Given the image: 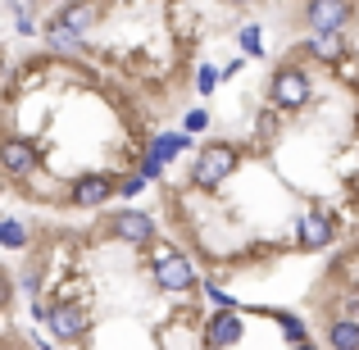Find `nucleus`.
<instances>
[{"mask_svg":"<svg viewBox=\"0 0 359 350\" xmlns=\"http://www.w3.org/2000/svg\"><path fill=\"white\" fill-rule=\"evenodd\" d=\"M232 168H237V150L232 146H205L201 155H196L191 182L201 187V191H214L223 177H232Z\"/></svg>","mask_w":359,"mask_h":350,"instance_id":"obj_1","label":"nucleus"},{"mask_svg":"<svg viewBox=\"0 0 359 350\" xmlns=\"http://www.w3.org/2000/svg\"><path fill=\"white\" fill-rule=\"evenodd\" d=\"M355 18V0H305V23L314 32H346Z\"/></svg>","mask_w":359,"mask_h":350,"instance_id":"obj_2","label":"nucleus"},{"mask_svg":"<svg viewBox=\"0 0 359 350\" xmlns=\"http://www.w3.org/2000/svg\"><path fill=\"white\" fill-rule=\"evenodd\" d=\"M273 100H278L282 109H300L309 100V73L300 69V64H282V69L273 73Z\"/></svg>","mask_w":359,"mask_h":350,"instance_id":"obj_3","label":"nucleus"},{"mask_svg":"<svg viewBox=\"0 0 359 350\" xmlns=\"http://www.w3.org/2000/svg\"><path fill=\"white\" fill-rule=\"evenodd\" d=\"M109 232H114L118 241H128V245H150V236H155V223H150V214L123 210V214H109Z\"/></svg>","mask_w":359,"mask_h":350,"instance_id":"obj_4","label":"nucleus"},{"mask_svg":"<svg viewBox=\"0 0 359 350\" xmlns=\"http://www.w3.org/2000/svg\"><path fill=\"white\" fill-rule=\"evenodd\" d=\"M155 282H159V291H191L201 278H196L191 260H182V255H168V260L155 264Z\"/></svg>","mask_w":359,"mask_h":350,"instance_id":"obj_5","label":"nucleus"},{"mask_svg":"<svg viewBox=\"0 0 359 350\" xmlns=\"http://www.w3.org/2000/svg\"><path fill=\"white\" fill-rule=\"evenodd\" d=\"M0 159H5L9 177H27L36 164H41V150H36L32 141H23V137H9L5 146H0Z\"/></svg>","mask_w":359,"mask_h":350,"instance_id":"obj_6","label":"nucleus"},{"mask_svg":"<svg viewBox=\"0 0 359 350\" xmlns=\"http://www.w3.org/2000/svg\"><path fill=\"white\" fill-rule=\"evenodd\" d=\"M50 332L60 337V342H73V337L87 332V314H82V305H73V300H60V305L50 309Z\"/></svg>","mask_w":359,"mask_h":350,"instance_id":"obj_7","label":"nucleus"},{"mask_svg":"<svg viewBox=\"0 0 359 350\" xmlns=\"http://www.w3.org/2000/svg\"><path fill=\"white\" fill-rule=\"evenodd\" d=\"M109 196H114V182H109L105 173H87L73 182V205H82V210H96V205H105Z\"/></svg>","mask_w":359,"mask_h":350,"instance_id":"obj_8","label":"nucleus"},{"mask_svg":"<svg viewBox=\"0 0 359 350\" xmlns=\"http://www.w3.org/2000/svg\"><path fill=\"white\" fill-rule=\"evenodd\" d=\"M205 337H210V346H219V350H223V346H232V342H241V318L223 309V314H214V318H210Z\"/></svg>","mask_w":359,"mask_h":350,"instance_id":"obj_9","label":"nucleus"},{"mask_svg":"<svg viewBox=\"0 0 359 350\" xmlns=\"http://www.w3.org/2000/svg\"><path fill=\"white\" fill-rule=\"evenodd\" d=\"M60 23L73 27V32H87V27L96 23V5H91V0H69V5L60 9Z\"/></svg>","mask_w":359,"mask_h":350,"instance_id":"obj_10","label":"nucleus"},{"mask_svg":"<svg viewBox=\"0 0 359 350\" xmlns=\"http://www.w3.org/2000/svg\"><path fill=\"white\" fill-rule=\"evenodd\" d=\"M309 55H318V60L337 64V60L346 55V41H341V32H314V36H309Z\"/></svg>","mask_w":359,"mask_h":350,"instance_id":"obj_11","label":"nucleus"},{"mask_svg":"<svg viewBox=\"0 0 359 350\" xmlns=\"http://www.w3.org/2000/svg\"><path fill=\"white\" fill-rule=\"evenodd\" d=\"M327 241H332V223H327V219L314 214V219L300 223V245H305V250H323Z\"/></svg>","mask_w":359,"mask_h":350,"instance_id":"obj_12","label":"nucleus"},{"mask_svg":"<svg viewBox=\"0 0 359 350\" xmlns=\"http://www.w3.org/2000/svg\"><path fill=\"white\" fill-rule=\"evenodd\" d=\"M327 342H332V350H359V318H337L327 328Z\"/></svg>","mask_w":359,"mask_h":350,"instance_id":"obj_13","label":"nucleus"},{"mask_svg":"<svg viewBox=\"0 0 359 350\" xmlns=\"http://www.w3.org/2000/svg\"><path fill=\"white\" fill-rule=\"evenodd\" d=\"M191 146V132H164V137H155V146H150V155L159 159V164H168V159L177 155V150Z\"/></svg>","mask_w":359,"mask_h":350,"instance_id":"obj_14","label":"nucleus"},{"mask_svg":"<svg viewBox=\"0 0 359 350\" xmlns=\"http://www.w3.org/2000/svg\"><path fill=\"white\" fill-rule=\"evenodd\" d=\"M46 41H50L55 51H78V46H82V32H73V27H64L60 18H55V23L46 27Z\"/></svg>","mask_w":359,"mask_h":350,"instance_id":"obj_15","label":"nucleus"},{"mask_svg":"<svg viewBox=\"0 0 359 350\" xmlns=\"http://www.w3.org/2000/svg\"><path fill=\"white\" fill-rule=\"evenodd\" d=\"M14 5V27L23 36H36V14H32V0H9Z\"/></svg>","mask_w":359,"mask_h":350,"instance_id":"obj_16","label":"nucleus"},{"mask_svg":"<svg viewBox=\"0 0 359 350\" xmlns=\"http://www.w3.org/2000/svg\"><path fill=\"white\" fill-rule=\"evenodd\" d=\"M273 318L282 323V332H287V342H291V346H296V342H305V318L287 314V309H273Z\"/></svg>","mask_w":359,"mask_h":350,"instance_id":"obj_17","label":"nucleus"},{"mask_svg":"<svg viewBox=\"0 0 359 350\" xmlns=\"http://www.w3.org/2000/svg\"><path fill=\"white\" fill-rule=\"evenodd\" d=\"M0 241H5L9 250H23V245H27L23 223H18V219H5V223H0Z\"/></svg>","mask_w":359,"mask_h":350,"instance_id":"obj_18","label":"nucleus"},{"mask_svg":"<svg viewBox=\"0 0 359 350\" xmlns=\"http://www.w3.org/2000/svg\"><path fill=\"white\" fill-rule=\"evenodd\" d=\"M241 51H245V55H255V60L264 55V32H259V23L241 27Z\"/></svg>","mask_w":359,"mask_h":350,"instance_id":"obj_19","label":"nucleus"},{"mask_svg":"<svg viewBox=\"0 0 359 350\" xmlns=\"http://www.w3.org/2000/svg\"><path fill=\"white\" fill-rule=\"evenodd\" d=\"M219 78H223V73L214 69V64H201V73H196V87H201V96H210V91L219 87Z\"/></svg>","mask_w":359,"mask_h":350,"instance_id":"obj_20","label":"nucleus"},{"mask_svg":"<svg viewBox=\"0 0 359 350\" xmlns=\"http://www.w3.org/2000/svg\"><path fill=\"white\" fill-rule=\"evenodd\" d=\"M205 296L214 300V309H232V305H237V300H232L228 291H219V282H210V287H205Z\"/></svg>","mask_w":359,"mask_h":350,"instance_id":"obj_21","label":"nucleus"},{"mask_svg":"<svg viewBox=\"0 0 359 350\" xmlns=\"http://www.w3.org/2000/svg\"><path fill=\"white\" fill-rule=\"evenodd\" d=\"M210 128V114H205V109H191V114H187V132H205Z\"/></svg>","mask_w":359,"mask_h":350,"instance_id":"obj_22","label":"nucleus"},{"mask_svg":"<svg viewBox=\"0 0 359 350\" xmlns=\"http://www.w3.org/2000/svg\"><path fill=\"white\" fill-rule=\"evenodd\" d=\"M159 168H164V164H159V159H155V155L146 150V159H141V177L150 182V177H159Z\"/></svg>","mask_w":359,"mask_h":350,"instance_id":"obj_23","label":"nucleus"},{"mask_svg":"<svg viewBox=\"0 0 359 350\" xmlns=\"http://www.w3.org/2000/svg\"><path fill=\"white\" fill-rule=\"evenodd\" d=\"M137 191H146V177H141V173H137V177H128V182L118 187V196H137Z\"/></svg>","mask_w":359,"mask_h":350,"instance_id":"obj_24","label":"nucleus"},{"mask_svg":"<svg viewBox=\"0 0 359 350\" xmlns=\"http://www.w3.org/2000/svg\"><path fill=\"white\" fill-rule=\"evenodd\" d=\"M291 350H309V346H305V342H296V346H291Z\"/></svg>","mask_w":359,"mask_h":350,"instance_id":"obj_25","label":"nucleus"},{"mask_svg":"<svg viewBox=\"0 0 359 350\" xmlns=\"http://www.w3.org/2000/svg\"><path fill=\"white\" fill-rule=\"evenodd\" d=\"M228 5H250V0H228Z\"/></svg>","mask_w":359,"mask_h":350,"instance_id":"obj_26","label":"nucleus"},{"mask_svg":"<svg viewBox=\"0 0 359 350\" xmlns=\"http://www.w3.org/2000/svg\"><path fill=\"white\" fill-rule=\"evenodd\" d=\"M50 5H69V0H50Z\"/></svg>","mask_w":359,"mask_h":350,"instance_id":"obj_27","label":"nucleus"},{"mask_svg":"<svg viewBox=\"0 0 359 350\" xmlns=\"http://www.w3.org/2000/svg\"><path fill=\"white\" fill-rule=\"evenodd\" d=\"M210 350H219V346H210Z\"/></svg>","mask_w":359,"mask_h":350,"instance_id":"obj_28","label":"nucleus"}]
</instances>
